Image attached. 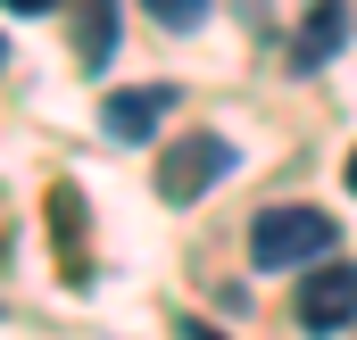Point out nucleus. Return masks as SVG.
Wrapping results in <instances>:
<instances>
[{
	"label": "nucleus",
	"instance_id": "obj_1",
	"mask_svg": "<svg viewBox=\"0 0 357 340\" xmlns=\"http://www.w3.org/2000/svg\"><path fill=\"white\" fill-rule=\"evenodd\" d=\"M341 249V224L324 216V208H258V224H250V265L258 274H291V265H324V257Z\"/></svg>",
	"mask_w": 357,
	"mask_h": 340
},
{
	"label": "nucleus",
	"instance_id": "obj_2",
	"mask_svg": "<svg viewBox=\"0 0 357 340\" xmlns=\"http://www.w3.org/2000/svg\"><path fill=\"white\" fill-rule=\"evenodd\" d=\"M225 174H233V141H225V133H183V141L158 150V199H167V208H191V199H208Z\"/></svg>",
	"mask_w": 357,
	"mask_h": 340
},
{
	"label": "nucleus",
	"instance_id": "obj_3",
	"mask_svg": "<svg viewBox=\"0 0 357 340\" xmlns=\"http://www.w3.org/2000/svg\"><path fill=\"white\" fill-rule=\"evenodd\" d=\"M299 324H307V332L357 324V265H316V274H299Z\"/></svg>",
	"mask_w": 357,
	"mask_h": 340
},
{
	"label": "nucleus",
	"instance_id": "obj_4",
	"mask_svg": "<svg viewBox=\"0 0 357 340\" xmlns=\"http://www.w3.org/2000/svg\"><path fill=\"white\" fill-rule=\"evenodd\" d=\"M167 108H175V84H133L100 100V125H108V141H150L167 125Z\"/></svg>",
	"mask_w": 357,
	"mask_h": 340
},
{
	"label": "nucleus",
	"instance_id": "obj_5",
	"mask_svg": "<svg viewBox=\"0 0 357 340\" xmlns=\"http://www.w3.org/2000/svg\"><path fill=\"white\" fill-rule=\"evenodd\" d=\"M341 42H349V17H341L333 0H316V8H307V25H299V42H291V67H324Z\"/></svg>",
	"mask_w": 357,
	"mask_h": 340
},
{
	"label": "nucleus",
	"instance_id": "obj_6",
	"mask_svg": "<svg viewBox=\"0 0 357 340\" xmlns=\"http://www.w3.org/2000/svg\"><path fill=\"white\" fill-rule=\"evenodd\" d=\"M108 50H116V8H84V17H75V59H84V75L108 67Z\"/></svg>",
	"mask_w": 357,
	"mask_h": 340
},
{
	"label": "nucleus",
	"instance_id": "obj_7",
	"mask_svg": "<svg viewBox=\"0 0 357 340\" xmlns=\"http://www.w3.org/2000/svg\"><path fill=\"white\" fill-rule=\"evenodd\" d=\"M150 17H158L167 33H191V25H199V0H150Z\"/></svg>",
	"mask_w": 357,
	"mask_h": 340
},
{
	"label": "nucleus",
	"instance_id": "obj_8",
	"mask_svg": "<svg viewBox=\"0 0 357 340\" xmlns=\"http://www.w3.org/2000/svg\"><path fill=\"white\" fill-rule=\"evenodd\" d=\"M175 332H183V340H225V332H208V324H199V316H183Z\"/></svg>",
	"mask_w": 357,
	"mask_h": 340
},
{
	"label": "nucleus",
	"instance_id": "obj_9",
	"mask_svg": "<svg viewBox=\"0 0 357 340\" xmlns=\"http://www.w3.org/2000/svg\"><path fill=\"white\" fill-rule=\"evenodd\" d=\"M0 67H8V42H0Z\"/></svg>",
	"mask_w": 357,
	"mask_h": 340
},
{
	"label": "nucleus",
	"instance_id": "obj_10",
	"mask_svg": "<svg viewBox=\"0 0 357 340\" xmlns=\"http://www.w3.org/2000/svg\"><path fill=\"white\" fill-rule=\"evenodd\" d=\"M349 183H357V158H349Z\"/></svg>",
	"mask_w": 357,
	"mask_h": 340
}]
</instances>
